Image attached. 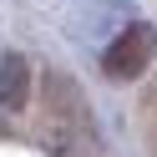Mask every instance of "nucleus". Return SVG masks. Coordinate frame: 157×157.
<instances>
[{"instance_id":"f257e3e1","label":"nucleus","mask_w":157,"mask_h":157,"mask_svg":"<svg viewBox=\"0 0 157 157\" xmlns=\"http://www.w3.org/2000/svg\"><path fill=\"white\" fill-rule=\"evenodd\" d=\"M152 51H157V31H152V25H127V31L106 46L101 71L117 76V81H127V76H137L147 61H152Z\"/></svg>"},{"instance_id":"f03ea898","label":"nucleus","mask_w":157,"mask_h":157,"mask_svg":"<svg viewBox=\"0 0 157 157\" xmlns=\"http://www.w3.org/2000/svg\"><path fill=\"white\" fill-rule=\"evenodd\" d=\"M31 96V66L25 56H0V112H21Z\"/></svg>"}]
</instances>
